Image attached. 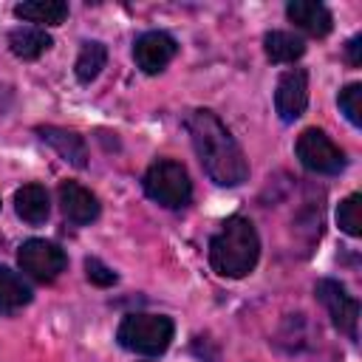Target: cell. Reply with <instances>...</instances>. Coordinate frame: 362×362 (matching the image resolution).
<instances>
[{"mask_svg": "<svg viewBox=\"0 0 362 362\" xmlns=\"http://www.w3.org/2000/svg\"><path fill=\"white\" fill-rule=\"evenodd\" d=\"M17 263L20 269L34 277L37 283H51L57 280L65 266H68V255L54 243V240H45V238H28L20 249H17Z\"/></svg>", "mask_w": 362, "mask_h": 362, "instance_id": "obj_7", "label": "cell"}, {"mask_svg": "<svg viewBox=\"0 0 362 362\" xmlns=\"http://www.w3.org/2000/svg\"><path fill=\"white\" fill-rule=\"evenodd\" d=\"M54 45L51 34L45 28H37V25H20L8 34V48L14 57L20 59H37L42 57L48 48Z\"/></svg>", "mask_w": 362, "mask_h": 362, "instance_id": "obj_14", "label": "cell"}, {"mask_svg": "<svg viewBox=\"0 0 362 362\" xmlns=\"http://www.w3.org/2000/svg\"><path fill=\"white\" fill-rule=\"evenodd\" d=\"M187 133L192 141V150L218 187H238L249 178V158L243 156L238 139L229 133V127L218 119V113L198 107L187 116Z\"/></svg>", "mask_w": 362, "mask_h": 362, "instance_id": "obj_1", "label": "cell"}, {"mask_svg": "<svg viewBox=\"0 0 362 362\" xmlns=\"http://www.w3.org/2000/svg\"><path fill=\"white\" fill-rule=\"evenodd\" d=\"M144 195L167 209H181L189 204L192 198V181L189 173L181 161L175 158H158L147 167L144 178H141Z\"/></svg>", "mask_w": 362, "mask_h": 362, "instance_id": "obj_4", "label": "cell"}, {"mask_svg": "<svg viewBox=\"0 0 362 362\" xmlns=\"http://www.w3.org/2000/svg\"><path fill=\"white\" fill-rule=\"evenodd\" d=\"M173 337H175V322L164 314H147V311L124 314L116 331L119 345L141 356H161L170 348Z\"/></svg>", "mask_w": 362, "mask_h": 362, "instance_id": "obj_3", "label": "cell"}, {"mask_svg": "<svg viewBox=\"0 0 362 362\" xmlns=\"http://www.w3.org/2000/svg\"><path fill=\"white\" fill-rule=\"evenodd\" d=\"M57 195H59L62 215H65L71 223H76V226L93 223V221L99 218V212H102L99 198H96L88 187H82V184H76V181H62L59 189H57Z\"/></svg>", "mask_w": 362, "mask_h": 362, "instance_id": "obj_10", "label": "cell"}, {"mask_svg": "<svg viewBox=\"0 0 362 362\" xmlns=\"http://www.w3.org/2000/svg\"><path fill=\"white\" fill-rule=\"evenodd\" d=\"M14 209L25 223H45L48 212H51V201H48V189L42 184H23L14 192Z\"/></svg>", "mask_w": 362, "mask_h": 362, "instance_id": "obj_13", "label": "cell"}, {"mask_svg": "<svg viewBox=\"0 0 362 362\" xmlns=\"http://www.w3.org/2000/svg\"><path fill=\"white\" fill-rule=\"evenodd\" d=\"M14 14L25 23H34L37 28L59 25L68 17V3H62V0H25V3L14 6Z\"/></svg>", "mask_w": 362, "mask_h": 362, "instance_id": "obj_15", "label": "cell"}, {"mask_svg": "<svg viewBox=\"0 0 362 362\" xmlns=\"http://www.w3.org/2000/svg\"><path fill=\"white\" fill-rule=\"evenodd\" d=\"M31 286L23 280L20 272L0 266V314H11L31 303Z\"/></svg>", "mask_w": 362, "mask_h": 362, "instance_id": "obj_16", "label": "cell"}, {"mask_svg": "<svg viewBox=\"0 0 362 362\" xmlns=\"http://www.w3.org/2000/svg\"><path fill=\"white\" fill-rule=\"evenodd\" d=\"M308 105V71L305 68H288L280 74L274 88V110L283 122H294L305 113Z\"/></svg>", "mask_w": 362, "mask_h": 362, "instance_id": "obj_8", "label": "cell"}, {"mask_svg": "<svg viewBox=\"0 0 362 362\" xmlns=\"http://www.w3.org/2000/svg\"><path fill=\"white\" fill-rule=\"evenodd\" d=\"M345 54H348V62L351 65H362V34H354L345 45Z\"/></svg>", "mask_w": 362, "mask_h": 362, "instance_id": "obj_22", "label": "cell"}, {"mask_svg": "<svg viewBox=\"0 0 362 362\" xmlns=\"http://www.w3.org/2000/svg\"><path fill=\"white\" fill-rule=\"evenodd\" d=\"M286 17L297 28H303L305 34H311V37H328L331 28H334L331 11L322 3H314V0H291L286 6Z\"/></svg>", "mask_w": 362, "mask_h": 362, "instance_id": "obj_11", "label": "cell"}, {"mask_svg": "<svg viewBox=\"0 0 362 362\" xmlns=\"http://www.w3.org/2000/svg\"><path fill=\"white\" fill-rule=\"evenodd\" d=\"M260 260V238L249 218L232 215L209 238V266L215 274L240 280L255 272Z\"/></svg>", "mask_w": 362, "mask_h": 362, "instance_id": "obj_2", "label": "cell"}, {"mask_svg": "<svg viewBox=\"0 0 362 362\" xmlns=\"http://www.w3.org/2000/svg\"><path fill=\"white\" fill-rule=\"evenodd\" d=\"M105 62H107V48H105V42H99V40L82 42L79 57H76V65H74V74H76V79H79L82 85H88V82H93V79L102 74Z\"/></svg>", "mask_w": 362, "mask_h": 362, "instance_id": "obj_18", "label": "cell"}, {"mask_svg": "<svg viewBox=\"0 0 362 362\" xmlns=\"http://www.w3.org/2000/svg\"><path fill=\"white\" fill-rule=\"evenodd\" d=\"M314 291H317V300L325 305L334 328L345 334L351 342H356L359 339V300L348 294V288L339 280H331V277L317 280Z\"/></svg>", "mask_w": 362, "mask_h": 362, "instance_id": "obj_6", "label": "cell"}, {"mask_svg": "<svg viewBox=\"0 0 362 362\" xmlns=\"http://www.w3.org/2000/svg\"><path fill=\"white\" fill-rule=\"evenodd\" d=\"M85 274H88V280H90L93 286H99V288H107V286H113V283L119 280V274H116L110 266H105L99 257H85Z\"/></svg>", "mask_w": 362, "mask_h": 362, "instance_id": "obj_21", "label": "cell"}, {"mask_svg": "<svg viewBox=\"0 0 362 362\" xmlns=\"http://www.w3.org/2000/svg\"><path fill=\"white\" fill-rule=\"evenodd\" d=\"M337 105H339V110L345 113V119L354 127H362V85L359 82L345 85L339 90V96H337Z\"/></svg>", "mask_w": 362, "mask_h": 362, "instance_id": "obj_20", "label": "cell"}, {"mask_svg": "<svg viewBox=\"0 0 362 362\" xmlns=\"http://www.w3.org/2000/svg\"><path fill=\"white\" fill-rule=\"evenodd\" d=\"M175 54H178V42L167 31H144L133 42V59L150 76L153 74H161L173 62Z\"/></svg>", "mask_w": 362, "mask_h": 362, "instance_id": "obj_9", "label": "cell"}, {"mask_svg": "<svg viewBox=\"0 0 362 362\" xmlns=\"http://www.w3.org/2000/svg\"><path fill=\"white\" fill-rule=\"evenodd\" d=\"M294 153L300 158V164L311 173H322V175H337L339 170H345V153L334 144V139L320 130V127H305L297 136Z\"/></svg>", "mask_w": 362, "mask_h": 362, "instance_id": "obj_5", "label": "cell"}, {"mask_svg": "<svg viewBox=\"0 0 362 362\" xmlns=\"http://www.w3.org/2000/svg\"><path fill=\"white\" fill-rule=\"evenodd\" d=\"M263 51L272 62L286 65V62H294L305 54V42H303V37H297L291 31H269L263 37Z\"/></svg>", "mask_w": 362, "mask_h": 362, "instance_id": "obj_17", "label": "cell"}, {"mask_svg": "<svg viewBox=\"0 0 362 362\" xmlns=\"http://www.w3.org/2000/svg\"><path fill=\"white\" fill-rule=\"evenodd\" d=\"M337 223H339V229H342L345 235H351V238H359V235H362V195H359V192H351V195L339 204V209H337Z\"/></svg>", "mask_w": 362, "mask_h": 362, "instance_id": "obj_19", "label": "cell"}, {"mask_svg": "<svg viewBox=\"0 0 362 362\" xmlns=\"http://www.w3.org/2000/svg\"><path fill=\"white\" fill-rule=\"evenodd\" d=\"M37 133H40V139L42 141H48L68 164H74V167H88V147H85V139L79 136V133H74V130H65V127H37Z\"/></svg>", "mask_w": 362, "mask_h": 362, "instance_id": "obj_12", "label": "cell"}]
</instances>
